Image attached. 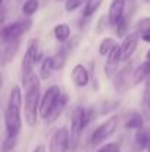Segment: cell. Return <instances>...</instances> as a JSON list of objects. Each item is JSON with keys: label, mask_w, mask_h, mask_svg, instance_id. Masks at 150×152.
<instances>
[{"label": "cell", "mask_w": 150, "mask_h": 152, "mask_svg": "<svg viewBox=\"0 0 150 152\" xmlns=\"http://www.w3.org/2000/svg\"><path fill=\"white\" fill-rule=\"evenodd\" d=\"M33 152H46V146L44 145H38Z\"/></svg>", "instance_id": "obj_30"}, {"label": "cell", "mask_w": 150, "mask_h": 152, "mask_svg": "<svg viewBox=\"0 0 150 152\" xmlns=\"http://www.w3.org/2000/svg\"><path fill=\"white\" fill-rule=\"evenodd\" d=\"M53 33H54V37H56L57 42L65 43V42L69 39V36H71V28H69V25H66V24H59V25L54 27Z\"/></svg>", "instance_id": "obj_18"}, {"label": "cell", "mask_w": 150, "mask_h": 152, "mask_svg": "<svg viewBox=\"0 0 150 152\" xmlns=\"http://www.w3.org/2000/svg\"><path fill=\"white\" fill-rule=\"evenodd\" d=\"M122 61V56H121V46H115L110 53L107 55V58H106V66H104V72H106V75L107 77H112L113 75V72H115V69H116V66H118V64Z\"/></svg>", "instance_id": "obj_12"}, {"label": "cell", "mask_w": 150, "mask_h": 152, "mask_svg": "<svg viewBox=\"0 0 150 152\" xmlns=\"http://www.w3.org/2000/svg\"><path fill=\"white\" fill-rule=\"evenodd\" d=\"M41 58V53L38 52V40L37 39H31L28 42L27 50L24 53L22 62H21V77H22V84H25L31 77H33V69L36 62H38V59Z\"/></svg>", "instance_id": "obj_3"}, {"label": "cell", "mask_w": 150, "mask_h": 152, "mask_svg": "<svg viewBox=\"0 0 150 152\" xmlns=\"http://www.w3.org/2000/svg\"><path fill=\"white\" fill-rule=\"evenodd\" d=\"M3 1H4V0H3Z\"/></svg>", "instance_id": "obj_35"}, {"label": "cell", "mask_w": 150, "mask_h": 152, "mask_svg": "<svg viewBox=\"0 0 150 152\" xmlns=\"http://www.w3.org/2000/svg\"><path fill=\"white\" fill-rule=\"evenodd\" d=\"M19 43H21L19 39L3 43V49H1V66H6L16 56V52L19 49Z\"/></svg>", "instance_id": "obj_14"}, {"label": "cell", "mask_w": 150, "mask_h": 152, "mask_svg": "<svg viewBox=\"0 0 150 152\" xmlns=\"http://www.w3.org/2000/svg\"><path fill=\"white\" fill-rule=\"evenodd\" d=\"M101 1L103 0H87L86 6H84V12H83L84 18H88V16L94 15V12H97V9L100 7Z\"/></svg>", "instance_id": "obj_21"}, {"label": "cell", "mask_w": 150, "mask_h": 152, "mask_svg": "<svg viewBox=\"0 0 150 152\" xmlns=\"http://www.w3.org/2000/svg\"><path fill=\"white\" fill-rule=\"evenodd\" d=\"M25 98H24V117L28 126H36L37 114H40V78L33 74V77L24 84Z\"/></svg>", "instance_id": "obj_2"}, {"label": "cell", "mask_w": 150, "mask_h": 152, "mask_svg": "<svg viewBox=\"0 0 150 152\" xmlns=\"http://www.w3.org/2000/svg\"><path fill=\"white\" fill-rule=\"evenodd\" d=\"M33 27L31 19H19L15 21L9 25H4L1 30V42H10V40H16L21 39V36H24L25 33H28Z\"/></svg>", "instance_id": "obj_6"}, {"label": "cell", "mask_w": 150, "mask_h": 152, "mask_svg": "<svg viewBox=\"0 0 150 152\" xmlns=\"http://www.w3.org/2000/svg\"><path fill=\"white\" fill-rule=\"evenodd\" d=\"M136 30L140 36H144V34H150V16L147 18H143L137 22L136 25Z\"/></svg>", "instance_id": "obj_24"}, {"label": "cell", "mask_w": 150, "mask_h": 152, "mask_svg": "<svg viewBox=\"0 0 150 152\" xmlns=\"http://www.w3.org/2000/svg\"><path fill=\"white\" fill-rule=\"evenodd\" d=\"M69 145H71V134L66 127H60L50 137L49 152H68Z\"/></svg>", "instance_id": "obj_7"}, {"label": "cell", "mask_w": 150, "mask_h": 152, "mask_svg": "<svg viewBox=\"0 0 150 152\" xmlns=\"http://www.w3.org/2000/svg\"><path fill=\"white\" fill-rule=\"evenodd\" d=\"M21 108H22V92L19 86H13L9 95V102L4 111V126L7 136L18 137L22 129V118H21Z\"/></svg>", "instance_id": "obj_1"}, {"label": "cell", "mask_w": 150, "mask_h": 152, "mask_svg": "<svg viewBox=\"0 0 150 152\" xmlns=\"http://www.w3.org/2000/svg\"><path fill=\"white\" fill-rule=\"evenodd\" d=\"M150 75V59H147L146 62H143L140 66H137V69L133 74V84L137 86L141 81H144Z\"/></svg>", "instance_id": "obj_17"}, {"label": "cell", "mask_w": 150, "mask_h": 152, "mask_svg": "<svg viewBox=\"0 0 150 152\" xmlns=\"http://www.w3.org/2000/svg\"><path fill=\"white\" fill-rule=\"evenodd\" d=\"M97 152H121L119 143H107L104 146H101Z\"/></svg>", "instance_id": "obj_28"}, {"label": "cell", "mask_w": 150, "mask_h": 152, "mask_svg": "<svg viewBox=\"0 0 150 152\" xmlns=\"http://www.w3.org/2000/svg\"><path fill=\"white\" fill-rule=\"evenodd\" d=\"M149 78H150V75H149Z\"/></svg>", "instance_id": "obj_34"}, {"label": "cell", "mask_w": 150, "mask_h": 152, "mask_svg": "<svg viewBox=\"0 0 150 152\" xmlns=\"http://www.w3.org/2000/svg\"><path fill=\"white\" fill-rule=\"evenodd\" d=\"M131 71H133V65L128 64L125 65L122 69H119L113 78V86L116 89V92H125L128 84H130V75H131Z\"/></svg>", "instance_id": "obj_9"}, {"label": "cell", "mask_w": 150, "mask_h": 152, "mask_svg": "<svg viewBox=\"0 0 150 152\" xmlns=\"http://www.w3.org/2000/svg\"><path fill=\"white\" fill-rule=\"evenodd\" d=\"M127 28H128V16H124V18L115 25V34H116L118 37H124Z\"/></svg>", "instance_id": "obj_25"}, {"label": "cell", "mask_w": 150, "mask_h": 152, "mask_svg": "<svg viewBox=\"0 0 150 152\" xmlns=\"http://www.w3.org/2000/svg\"><path fill=\"white\" fill-rule=\"evenodd\" d=\"M87 124H88L87 111L83 106H77L72 111V115H71V133H69L71 134V145H69L71 151L77 149L80 139H81V133L87 127Z\"/></svg>", "instance_id": "obj_4"}, {"label": "cell", "mask_w": 150, "mask_h": 152, "mask_svg": "<svg viewBox=\"0 0 150 152\" xmlns=\"http://www.w3.org/2000/svg\"><path fill=\"white\" fill-rule=\"evenodd\" d=\"M71 77H72V81L77 87H86L90 81V74L87 71V68L81 64H77L71 72Z\"/></svg>", "instance_id": "obj_13"}, {"label": "cell", "mask_w": 150, "mask_h": 152, "mask_svg": "<svg viewBox=\"0 0 150 152\" xmlns=\"http://www.w3.org/2000/svg\"><path fill=\"white\" fill-rule=\"evenodd\" d=\"M60 95H62V90H60L59 86H50L49 89L46 90L44 96L40 101V115L43 118L47 117V114L53 108V105L57 102V99L60 98Z\"/></svg>", "instance_id": "obj_8"}, {"label": "cell", "mask_w": 150, "mask_h": 152, "mask_svg": "<svg viewBox=\"0 0 150 152\" xmlns=\"http://www.w3.org/2000/svg\"><path fill=\"white\" fill-rule=\"evenodd\" d=\"M147 59H150V50L147 52Z\"/></svg>", "instance_id": "obj_32"}, {"label": "cell", "mask_w": 150, "mask_h": 152, "mask_svg": "<svg viewBox=\"0 0 150 152\" xmlns=\"http://www.w3.org/2000/svg\"><path fill=\"white\" fill-rule=\"evenodd\" d=\"M119 120H121L119 115H113L109 120H106L103 124H100L99 127L93 132V134H91V145L93 146H99L100 143H103L106 139H109L116 132Z\"/></svg>", "instance_id": "obj_5"}, {"label": "cell", "mask_w": 150, "mask_h": 152, "mask_svg": "<svg viewBox=\"0 0 150 152\" xmlns=\"http://www.w3.org/2000/svg\"><path fill=\"white\" fill-rule=\"evenodd\" d=\"M138 33H133L130 36H127L121 45V56H122V61H127L133 56V53L137 49V45H138Z\"/></svg>", "instance_id": "obj_10"}, {"label": "cell", "mask_w": 150, "mask_h": 152, "mask_svg": "<svg viewBox=\"0 0 150 152\" xmlns=\"http://www.w3.org/2000/svg\"><path fill=\"white\" fill-rule=\"evenodd\" d=\"M125 127L127 129H141V127H144V120H143V117L140 115V114H137V112H133L130 117H128V120L125 121Z\"/></svg>", "instance_id": "obj_20"}, {"label": "cell", "mask_w": 150, "mask_h": 152, "mask_svg": "<svg viewBox=\"0 0 150 152\" xmlns=\"http://www.w3.org/2000/svg\"><path fill=\"white\" fill-rule=\"evenodd\" d=\"M116 46V43H115V40L112 39V37H106V39H103L101 40V43H100L99 46V53L101 56H107L110 50L113 49Z\"/></svg>", "instance_id": "obj_22"}, {"label": "cell", "mask_w": 150, "mask_h": 152, "mask_svg": "<svg viewBox=\"0 0 150 152\" xmlns=\"http://www.w3.org/2000/svg\"><path fill=\"white\" fill-rule=\"evenodd\" d=\"M107 24H110V21H109V16L103 15V16H101V18L99 19V24H97V33H99V34H101V33L106 30Z\"/></svg>", "instance_id": "obj_29"}, {"label": "cell", "mask_w": 150, "mask_h": 152, "mask_svg": "<svg viewBox=\"0 0 150 152\" xmlns=\"http://www.w3.org/2000/svg\"><path fill=\"white\" fill-rule=\"evenodd\" d=\"M125 1L127 0H112L110 7H109V21L110 25L115 27L122 18H124V10H125Z\"/></svg>", "instance_id": "obj_11"}, {"label": "cell", "mask_w": 150, "mask_h": 152, "mask_svg": "<svg viewBox=\"0 0 150 152\" xmlns=\"http://www.w3.org/2000/svg\"><path fill=\"white\" fill-rule=\"evenodd\" d=\"M37 9H38V0H27L22 4V13L27 16L34 15L37 12Z\"/></svg>", "instance_id": "obj_23"}, {"label": "cell", "mask_w": 150, "mask_h": 152, "mask_svg": "<svg viewBox=\"0 0 150 152\" xmlns=\"http://www.w3.org/2000/svg\"><path fill=\"white\" fill-rule=\"evenodd\" d=\"M134 145L137 151H143L147 149V146L150 145V129H138L136 136H134Z\"/></svg>", "instance_id": "obj_16"}, {"label": "cell", "mask_w": 150, "mask_h": 152, "mask_svg": "<svg viewBox=\"0 0 150 152\" xmlns=\"http://www.w3.org/2000/svg\"><path fill=\"white\" fill-rule=\"evenodd\" d=\"M15 146H16V137H13V136H7V137L3 140L1 152H10Z\"/></svg>", "instance_id": "obj_26"}, {"label": "cell", "mask_w": 150, "mask_h": 152, "mask_svg": "<svg viewBox=\"0 0 150 152\" xmlns=\"http://www.w3.org/2000/svg\"><path fill=\"white\" fill-rule=\"evenodd\" d=\"M66 103H68V96H66L65 93H62V95H60V98L57 99V102H56V103L53 105V108L50 109V112L47 114V117L44 118V123H46V124H51V123H54V121L60 117V114L63 112V109H65Z\"/></svg>", "instance_id": "obj_15"}, {"label": "cell", "mask_w": 150, "mask_h": 152, "mask_svg": "<svg viewBox=\"0 0 150 152\" xmlns=\"http://www.w3.org/2000/svg\"><path fill=\"white\" fill-rule=\"evenodd\" d=\"M141 39H143L144 42H147V43H150V34H144V36H141Z\"/></svg>", "instance_id": "obj_31"}, {"label": "cell", "mask_w": 150, "mask_h": 152, "mask_svg": "<svg viewBox=\"0 0 150 152\" xmlns=\"http://www.w3.org/2000/svg\"><path fill=\"white\" fill-rule=\"evenodd\" d=\"M147 152H150V145H149V146H147Z\"/></svg>", "instance_id": "obj_33"}, {"label": "cell", "mask_w": 150, "mask_h": 152, "mask_svg": "<svg viewBox=\"0 0 150 152\" xmlns=\"http://www.w3.org/2000/svg\"><path fill=\"white\" fill-rule=\"evenodd\" d=\"M53 69H56L54 58H44L43 62H41V68H40V75H41V78L47 80Z\"/></svg>", "instance_id": "obj_19"}, {"label": "cell", "mask_w": 150, "mask_h": 152, "mask_svg": "<svg viewBox=\"0 0 150 152\" xmlns=\"http://www.w3.org/2000/svg\"><path fill=\"white\" fill-rule=\"evenodd\" d=\"M81 1L83 0H66L65 1V9L66 12H74L75 9H78L81 6Z\"/></svg>", "instance_id": "obj_27"}]
</instances>
